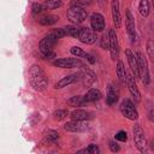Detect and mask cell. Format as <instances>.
Listing matches in <instances>:
<instances>
[{
  "label": "cell",
  "mask_w": 154,
  "mask_h": 154,
  "mask_svg": "<svg viewBox=\"0 0 154 154\" xmlns=\"http://www.w3.org/2000/svg\"><path fill=\"white\" fill-rule=\"evenodd\" d=\"M29 82L34 90L36 91H45L48 87V77L45 70L38 64H32L28 71Z\"/></svg>",
  "instance_id": "obj_1"
},
{
  "label": "cell",
  "mask_w": 154,
  "mask_h": 154,
  "mask_svg": "<svg viewBox=\"0 0 154 154\" xmlns=\"http://www.w3.org/2000/svg\"><path fill=\"white\" fill-rule=\"evenodd\" d=\"M66 17L72 24H81L87 19L88 13H87V10L84 7L71 5L66 12Z\"/></svg>",
  "instance_id": "obj_2"
},
{
  "label": "cell",
  "mask_w": 154,
  "mask_h": 154,
  "mask_svg": "<svg viewBox=\"0 0 154 154\" xmlns=\"http://www.w3.org/2000/svg\"><path fill=\"white\" fill-rule=\"evenodd\" d=\"M132 134H134V143L135 147L141 152V153H147L148 152V144H147V138L143 129L136 124L132 128Z\"/></svg>",
  "instance_id": "obj_3"
},
{
  "label": "cell",
  "mask_w": 154,
  "mask_h": 154,
  "mask_svg": "<svg viewBox=\"0 0 154 154\" xmlns=\"http://www.w3.org/2000/svg\"><path fill=\"white\" fill-rule=\"evenodd\" d=\"M136 59H137V65H138V73H140V79L144 85L149 84V70H148V63L144 55L141 52L135 53Z\"/></svg>",
  "instance_id": "obj_4"
},
{
  "label": "cell",
  "mask_w": 154,
  "mask_h": 154,
  "mask_svg": "<svg viewBox=\"0 0 154 154\" xmlns=\"http://www.w3.org/2000/svg\"><path fill=\"white\" fill-rule=\"evenodd\" d=\"M119 109H120V113L129 120H136L138 118V112H137V108L135 106V103L130 100V99H124L122 102H120V106H119Z\"/></svg>",
  "instance_id": "obj_5"
},
{
  "label": "cell",
  "mask_w": 154,
  "mask_h": 154,
  "mask_svg": "<svg viewBox=\"0 0 154 154\" xmlns=\"http://www.w3.org/2000/svg\"><path fill=\"white\" fill-rule=\"evenodd\" d=\"M125 84L128 85L129 93L132 96L135 103H140V101H141V93L138 90V87L136 84V78L134 77V75L126 72V82H125Z\"/></svg>",
  "instance_id": "obj_6"
},
{
  "label": "cell",
  "mask_w": 154,
  "mask_h": 154,
  "mask_svg": "<svg viewBox=\"0 0 154 154\" xmlns=\"http://www.w3.org/2000/svg\"><path fill=\"white\" fill-rule=\"evenodd\" d=\"M58 37H55L51 31L43 37L41 38V41L38 42V51L41 53H47V52H51L53 51V47L55 46V43L58 42Z\"/></svg>",
  "instance_id": "obj_7"
},
{
  "label": "cell",
  "mask_w": 154,
  "mask_h": 154,
  "mask_svg": "<svg viewBox=\"0 0 154 154\" xmlns=\"http://www.w3.org/2000/svg\"><path fill=\"white\" fill-rule=\"evenodd\" d=\"M109 34V54H111V59L113 61L118 60L119 58V42H118V36L114 29H109L108 30Z\"/></svg>",
  "instance_id": "obj_8"
},
{
  "label": "cell",
  "mask_w": 154,
  "mask_h": 154,
  "mask_svg": "<svg viewBox=\"0 0 154 154\" xmlns=\"http://www.w3.org/2000/svg\"><path fill=\"white\" fill-rule=\"evenodd\" d=\"M64 129L70 132H85L89 130V125L85 120H70L64 124Z\"/></svg>",
  "instance_id": "obj_9"
},
{
  "label": "cell",
  "mask_w": 154,
  "mask_h": 154,
  "mask_svg": "<svg viewBox=\"0 0 154 154\" xmlns=\"http://www.w3.org/2000/svg\"><path fill=\"white\" fill-rule=\"evenodd\" d=\"M77 40L81 41V42L84 43V45H93V43L96 42L97 35H96V31L93 30V29H89V28H81V31H79V35H78Z\"/></svg>",
  "instance_id": "obj_10"
},
{
  "label": "cell",
  "mask_w": 154,
  "mask_h": 154,
  "mask_svg": "<svg viewBox=\"0 0 154 154\" xmlns=\"http://www.w3.org/2000/svg\"><path fill=\"white\" fill-rule=\"evenodd\" d=\"M52 64H53V66L60 67V69H73V67L83 65L81 63V60L77 58H58Z\"/></svg>",
  "instance_id": "obj_11"
},
{
  "label": "cell",
  "mask_w": 154,
  "mask_h": 154,
  "mask_svg": "<svg viewBox=\"0 0 154 154\" xmlns=\"http://www.w3.org/2000/svg\"><path fill=\"white\" fill-rule=\"evenodd\" d=\"M79 75H81V82L84 87H90L95 81H96V75L94 71H91L89 67L81 65L79 66Z\"/></svg>",
  "instance_id": "obj_12"
},
{
  "label": "cell",
  "mask_w": 154,
  "mask_h": 154,
  "mask_svg": "<svg viewBox=\"0 0 154 154\" xmlns=\"http://www.w3.org/2000/svg\"><path fill=\"white\" fill-rule=\"evenodd\" d=\"M125 28L131 42H134L136 40V24L130 10H125Z\"/></svg>",
  "instance_id": "obj_13"
},
{
  "label": "cell",
  "mask_w": 154,
  "mask_h": 154,
  "mask_svg": "<svg viewBox=\"0 0 154 154\" xmlns=\"http://www.w3.org/2000/svg\"><path fill=\"white\" fill-rule=\"evenodd\" d=\"M90 26L93 30H95L96 32H101L105 30V26H106V23H105V17L99 13V12H95L90 16Z\"/></svg>",
  "instance_id": "obj_14"
},
{
  "label": "cell",
  "mask_w": 154,
  "mask_h": 154,
  "mask_svg": "<svg viewBox=\"0 0 154 154\" xmlns=\"http://www.w3.org/2000/svg\"><path fill=\"white\" fill-rule=\"evenodd\" d=\"M81 81V75L79 72H76V73H71V75H67L65 77H63L60 81H58L55 84H54V88L55 89H61V88H65L70 84H73L76 82Z\"/></svg>",
  "instance_id": "obj_15"
},
{
  "label": "cell",
  "mask_w": 154,
  "mask_h": 154,
  "mask_svg": "<svg viewBox=\"0 0 154 154\" xmlns=\"http://www.w3.org/2000/svg\"><path fill=\"white\" fill-rule=\"evenodd\" d=\"M125 57H126V60L129 63V66L132 71V75L135 78H140V73H138V65H137V59H136V55L135 53L131 52V49L126 48L125 49Z\"/></svg>",
  "instance_id": "obj_16"
},
{
  "label": "cell",
  "mask_w": 154,
  "mask_h": 154,
  "mask_svg": "<svg viewBox=\"0 0 154 154\" xmlns=\"http://www.w3.org/2000/svg\"><path fill=\"white\" fill-rule=\"evenodd\" d=\"M111 13H112V20L116 28L122 26V16L119 11V0H111Z\"/></svg>",
  "instance_id": "obj_17"
},
{
  "label": "cell",
  "mask_w": 154,
  "mask_h": 154,
  "mask_svg": "<svg viewBox=\"0 0 154 154\" xmlns=\"http://www.w3.org/2000/svg\"><path fill=\"white\" fill-rule=\"evenodd\" d=\"M119 100V89L113 85V84H108L107 87V94H106V102L109 106H113L117 103V101Z\"/></svg>",
  "instance_id": "obj_18"
},
{
  "label": "cell",
  "mask_w": 154,
  "mask_h": 154,
  "mask_svg": "<svg viewBox=\"0 0 154 154\" xmlns=\"http://www.w3.org/2000/svg\"><path fill=\"white\" fill-rule=\"evenodd\" d=\"M70 53L72 54V55H75V57H77V58H83V59H85L89 64H95V58L91 55V54H89V53H87V52H84L81 47H77V46H73V47H71V49H70Z\"/></svg>",
  "instance_id": "obj_19"
},
{
  "label": "cell",
  "mask_w": 154,
  "mask_h": 154,
  "mask_svg": "<svg viewBox=\"0 0 154 154\" xmlns=\"http://www.w3.org/2000/svg\"><path fill=\"white\" fill-rule=\"evenodd\" d=\"M70 117L75 120H88L91 118V113L82 108H75L72 112H70Z\"/></svg>",
  "instance_id": "obj_20"
},
{
  "label": "cell",
  "mask_w": 154,
  "mask_h": 154,
  "mask_svg": "<svg viewBox=\"0 0 154 154\" xmlns=\"http://www.w3.org/2000/svg\"><path fill=\"white\" fill-rule=\"evenodd\" d=\"M84 97H85L87 102H96V101H99L102 97V94H101V91L99 89L91 88V89H89L87 91V94L84 95Z\"/></svg>",
  "instance_id": "obj_21"
},
{
  "label": "cell",
  "mask_w": 154,
  "mask_h": 154,
  "mask_svg": "<svg viewBox=\"0 0 154 154\" xmlns=\"http://www.w3.org/2000/svg\"><path fill=\"white\" fill-rule=\"evenodd\" d=\"M67 103H69L70 106H72V107L79 108V107H82V106H85L88 102H87L84 95H83V96H82V95H76V96L70 97V99L67 100Z\"/></svg>",
  "instance_id": "obj_22"
},
{
  "label": "cell",
  "mask_w": 154,
  "mask_h": 154,
  "mask_svg": "<svg viewBox=\"0 0 154 154\" xmlns=\"http://www.w3.org/2000/svg\"><path fill=\"white\" fill-rule=\"evenodd\" d=\"M126 72H128V71L125 70L123 61L118 60L117 66H116V73H117L118 79H119V81H120V83H123V84H125V82H126Z\"/></svg>",
  "instance_id": "obj_23"
},
{
  "label": "cell",
  "mask_w": 154,
  "mask_h": 154,
  "mask_svg": "<svg viewBox=\"0 0 154 154\" xmlns=\"http://www.w3.org/2000/svg\"><path fill=\"white\" fill-rule=\"evenodd\" d=\"M58 20H59V17H58V16H54V14H47V16H43V17L38 18V23H40L41 25H45V26L53 25V24H55Z\"/></svg>",
  "instance_id": "obj_24"
},
{
  "label": "cell",
  "mask_w": 154,
  "mask_h": 154,
  "mask_svg": "<svg viewBox=\"0 0 154 154\" xmlns=\"http://www.w3.org/2000/svg\"><path fill=\"white\" fill-rule=\"evenodd\" d=\"M138 12L140 14L146 18L149 16V12H150V6H149V2L148 0H140V4H138Z\"/></svg>",
  "instance_id": "obj_25"
},
{
  "label": "cell",
  "mask_w": 154,
  "mask_h": 154,
  "mask_svg": "<svg viewBox=\"0 0 154 154\" xmlns=\"http://www.w3.org/2000/svg\"><path fill=\"white\" fill-rule=\"evenodd\" d=\"M64 30H65V35L71 36L73 38H77L78 35H79L81 28L77 26V25H67V26H64Z\"/></svg>",
  "instance_id": "obj_26"
},
{
  "label": "cell",
  "mask_w": 154,
  "mask_h": 154,
  "mask_svg": "<svg viewBox=\"0 0 154 154\" xmlns=\"http://www.w3.org/2000/svg\"><path fill=\"white\" fill-rule=\"evenodd\" d=\"M59 138V134L58 131L55 130H48L45 135V138H43V142L45 143H55Z\"/></svg>",
  "instance_id": "obj_27"
},
{
  "label": "cell",
  "mask_w": 154,
  "mask_h": 154,
  "mask_svg": "<svg viewBox=\"0 0 154 154\" xmlns=\"http://www.w3.org/2000/svg\"><path fill=\"white\" fill-rule=\"evenodd\" d=\"M43 6L46 10H55L63 6V1L61 0H46L43 2Z\"/></svg>",
  "instance_id": "obj_28"
},
{
  "label": "cell",
  "mask_w": 154,
  "mask_h": 154,
  "mask_svg": "<svg viewBox=\"0 0 154 154\" xmlns=\"http://www.w3.org/2000/svg\"><path fill=\"white\" fill-rule=\"evenodd\" d=\"M100 46L102 49H109V34H108V31L102 34V36L100 38Z\"/></svg>",
  "instance_id": "obj_29"
},
{
  "label": "cell",
  "mask_w": 154,
  "mask_h": 154,
  "mask_svg": "<svg viewBox=\"0 0 154 154\" xmlns=\"http://www.w3.org/2000/svg\"><path fill=\"white\" fill-rule=\"evenodd\" d=\"M45 6L43 4H40V2H34L32 6H31V13L32 16H38L40 13H42L45 11Z\"/></svg>",
  "instance_id": "obj_30"
},
{
  "label": "cell",
  "mask_w": 154,
  "mask_h": 154,
  "mask_svg": "<svg viewBox=\"0 0 154 154\" xmlns=\"http://www.w3.org/2000/svg\"><path fill=\"white\" fill-rule=\"evenodd\" d=\"M78 153H88V154H99L100 153V149H99V147L96 146V144H94V143H91V144H89L87 148H84V149H82V150H78Z\"/></svg>",
  "instance_id": "obj_31"
},
{
  "label": "cell",
  "mask_w": 154,
  "mask_h": 154,
  "mask_svg": "<svg viewBox=\"0 0 154 154\" xmlns=\"http://www.w3.org/2000/svg\"><path fill=\"white\" fill-rule=\"evenodd\" d=\"M147 53H148L150 60L154 63V41L153 40L147 41Z\"/></svg>",
  "instance_id": "obj_32"
},
{
  "label": "cell",
  "mask_w": 154,
  "mask_h": 154,
  "mask_svg": "<svg viewBox=\"0 0 154 154\" xmlns=\"http://www.w3.org/2000/svg\"><path fill=\"white\" fill-rule=\"evenodd\" d=\"M67 114H69V111H67V109H57V111L53 113L54 119H57V120H61V119L66 118Z\"/></svg>",
  "instance_id": "obj_33"
},
{
  "label": "cell",
  "mask_w": 154,
  "mask_h": 154,
  "mask_svg": "<svg viewBox=\"0 0 154 154\" xmlns=\"http://www.w3.org/2000/svg\"><path fill=\"white\" fill-rule=\"evenodd\" d=\"M114 138H116V141H119V142H126L128 141V134H126V131L120 130L116 134Z\"/></svg>",
  "instance_id": "obj_34"
},
{
  "label": "cell",
  "mask_w": 154,
  "mask_h": 154,
  "mask_svg": "<svg viewBox=\"0 0 154 154\" xmlns=\"http://www.w3.org/2000/svg\"><path fill=\"white\" fill-rule=\"evenodd\" d=\"M51 32H52L55 37H58L59 40L63 38L64 36H66V35H65V30H64V28H57V29H53Z\"/></svg>",
  "instance_id": "obj_35"
},
{
  "label": "cell",
  "mask_w": 154,
  "mask_h": 154,
  "mask_svg": "<svg viewBox=\"0 0 154 154\" xmlns=\"http://www.w3.org/2000/svg\"><path fill=\"white\" fill-rule=\"evenodd\" d=\"M71 5H75V6H79V7H87L88 5H90V0H73L71 2Z\"/></svg>",
  "instance_id": "obj_36"
},
{
  "label": "cell",
  "mask_w": 154,
  "mask_h": 154,
  "mask_svg": "<svg viewBox=\"0 0 154 154\" xmlns=\"http://www.w3.org/2000/svg\"><path fill=\"white\" fill-rule=\"evenodd\" d=\"M108 147H109V150L113 152V153H117V152L120 150V147H119V144L116 142V140H111V141L108 142Z\"/></svg>",
  "instance_id": "obj_37"
},
{
  "label": "cell",
  "mask_w": 154,
  "mask_h": 154,
  "mask_svg": "<svg viewBox=\"0 0 154 154\" xmlns=\"http://www.w3.org/2000/svg\"><path fill=\"white\" fill-rule=\"evenodd\" d=\"M41 54H42L43 59H53V58H55V53L53 51L47 52V53H41Z\"/></svg>",
  "instance_id": "obj_38"
},
{
  "label": "cell",
  "mask_w": 154,
  "mask_h": 154,
  "mask_svg": "<svg viewBox=\"0 0 154 154\" xmlns=\"http://www.w3.org/2000/svg\"><path fill=\"white\" fill-rule=\"evenodd\" d=\"M97 1H99V2H100V4H102V2H103V1H105V0H97Z\"/></svg>",
  "instance_id": "obj_39"
},
{
  "label": "cell",
  "mask_w": 154,
  "mask_h": 154,
  "mask_svg": "<svg viewBox=\"0 0 154 154\" xmlns=\"http://www.w3.org/2000/svg\"><path fill=\"white\" fill-rule=\"evenodd\" d=\"M152 2H153V7H154V0H152Z\"/></svg>",
  "instance_id": "obj_40"
}]
</instances>
